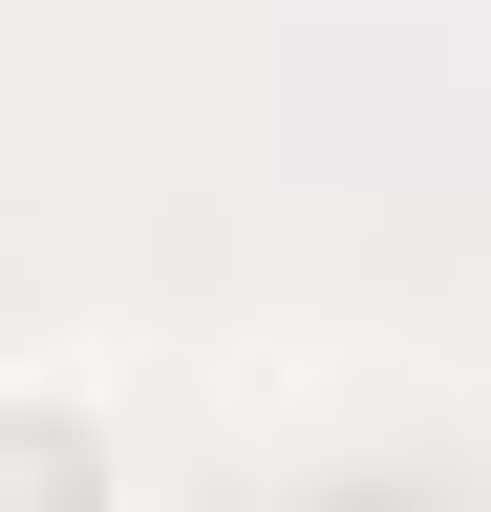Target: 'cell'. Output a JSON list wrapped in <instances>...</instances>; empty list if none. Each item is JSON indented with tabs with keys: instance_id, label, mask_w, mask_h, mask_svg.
I'll return each mask as SVG.
<instances>
[{
	"instance_id": "1",
	"label": "cell",
	"mask_w": 491,
	"mask_h": 512,
	"mask_svg": "<svg viewBox=\"0 0 491 512\" xmlns=\"http://www.w3.org/2000/svg\"><path fill=\"white\" fill-rule=\"evenodd\" d=\"M0 512H107V427L65 384H0Z\"/></svg>"
}]
</instances>
